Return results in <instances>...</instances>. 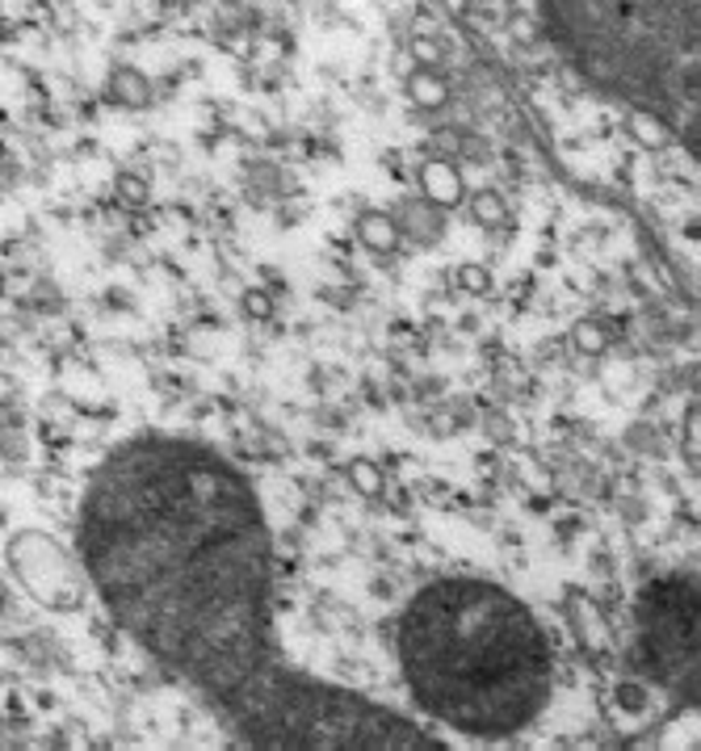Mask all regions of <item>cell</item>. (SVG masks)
<instances>
[{"label":"cell","mask_w":701,"mask_h":751,"mask_svg":"<svg viewBox=\"0 0 701 751\" xmlns=\"http://www.w3.org/2000/svg\"><path fill=\"white\" fill-rule=\"evenodd\" d=\"M240 307H244V315H248V319H274V311H277L274 294L265 290V286H253V290H244Z\"/></svg>","instance_id":"obj_19"},{"label":"cell","mask_w":701,"mask_h":751,"mask_svg":"<svg viewBox=\"0 0 701 751\" xmlns=\"http://www.w3.org/2000/svg\"><path fill=\"white\" fill-rule=\"evenodd\" d=\"M4 563L25 596H34L51 613H76L85 605V563H76L72 550L43 529H18L4 546Z\"/></svg>","instance_id":"obj_5"},{"label":"cell","mask_w":701,"mask_h":751,"mask_svg":"<svg viewBox=\"0 0 701 751\" xmlns=\"http://www.w3.org/2000/svg\"><path fill=\"white\" fill-rule=\"evenodd\" d=\"M114 198L130 210H144L151 202L148 177H139V172H118V177H114Z\"/></svg>","instance_id":"obj_16"},{"label":"cell","mask_w":701,"mask_h":751,"mask_svg":"<svg viewBox=\"0 0 701 751\" xmlns=\"http://www.w3.org/2000/svg\"><path fill=\"white\" fill-rule=\"evenodd\" d=\"M344 479H349V487H353L358 496H365V500H379L386 491L383 470H379V462H370V458L349 462V466H344Z\"/></svg>","instance_id":"obj_14"},{"label":"cell","mask_w":701,"mask_h":751,"mask_svg":"<svg viewBox=\"0 0 701 751\" xmlns=\"http://www.w3.org/2000/svg\"><path fill=\"white\" fill-rule=\"evenodd\" d=\"M559 51L617 102H698V0H542Z\"/></svg>","instance_id":"obj_3"},{"label":"cell","mask_w":701,"mask_h":751,"mask_svg":"<svg viewBox=\"0 0 701 751\" xmlns=\"http://www.w3.org/2000/svg\"><path fill=\"white\" fill-rule=\"evenodd\" d=\"M467 207H470V219H475L479 228H491V231L504 228L512 214L500 189H475V193H467Z\"/></svg>","instance_id":"obj_13"},{"label":"cell","mask_w":701,"mask_h":751,"mask_svg":"<svg viewBox=\"0 0 701 751\" xmlns=\"http://www.w3.org/2000/svg\"><path fill=\"white\" fill-rule=\"evenodd\" d=\"M407 97L421 105V109H442L449 102V84L442 81L437 67H416L407 76Z\"/></svg>","instance_id":"obj_12"},{"label":"cell","mask_w":701,"mask_h":751,"mask_svg":"<svg viewBox=\"0 0 701 751\" xmlns=\"http://www.w3.org/2000/svg\"><path fill=\"white\" fill-rule=\"evenodd\" d=\"M626 130L635 135V144L651 147V151H663V147H672V139H677V130L668 126L663 114L638 109V105H630V114H626Z\"/></svg>","instance_id":"obj_10"},{"label":"cell","mask_w":701,"mask_h":751,"mask_svg":"<svg viewBox=\"0 0 701 751\" xmlns=\"http://www.w3.org/2000/svg\"><path fill=\"white\" fill-rule=\"evenodd\" d=\"M454 277H458L463 294H488L491 290V273H488V265H479V261H463Z\"/></svg>","instance_id":"obj_18"},{"label":"cell","mask_w":701,"mask_h":751,"mask_svg":"<svg viewBox=\"0 0 701 751\" xmlns=\"http://www.w3.org/2000/svg\"><path fill=\"white\" fill-rule=\"evenodd\" d=\"M0 454H4L9 462H25L22 433H9V424H0Z\"/></svg>","instance_id":"obj_21"},{"label":"cell","mask_w":701,"mask_h":751,"mask_svg":"<svg viewBox=\"0 0 701 751\" xmlns=\"http://www.w3.org/2000/svg\"><path fill=\"white\" fill-rule=\"evenodd\" d=\"M353 231H358V240H362L374 256H391V252L400 248V240H404L400 223H395L391 214H383V210H362Z\"/></svg>","instance_id":"obj_9"},{"label":"cell","mask_w":701,"mask_h":751,"mask_svg":"<svg viewBox=\"0 0 701 751\" xmlns=\"http://www.w3.org/2000/svg\"><path fill=\"white\" fill-rule=\"evenodd\" d=\"M416 706L470 739H509L546 710L554 647L530 609L488 580H437L400 617Z\"/></svg>","instance_id":"obj_2"},{"label":"cell","mask_w":701,"mask_h":751,"mask_svg":"<svg viewBox=\"0 0 701 751\" xmlns=\"http://www.w3.org/2000/svg\"><path fill=\"white\" fill-rule=\"evenodd\" d=\"M449 4H454V13H467L470 9V0H449Z\"/></svg>","instance_id":"obj_22"},{"label":"cell","mask_w":701,"mask_h":751,"mask_svg":"<svg viewBox=\"0 0 701 751\" xmlns=\"http://www.w3.org/2000/svg\"><path fill=\"white\" fill-rule=\"evenodd\" d=\"M638 668L668 689L698 685V588L656 580L638 596Z\"/></svg>","instance_id":"obj_4"},{"label":"cell","mask_w":701,"mask_h":751,"mask_svg":"<svg viewBox=\"0 0 701 751\" xmlns=\"http://www.w3.org/2000/svg\"><path fill=\"white\" fill-rule=\"evenodd\" d=\"M563 613H567V626H572L575 643H580L584 655H593V659H609L614 655V626H609V617L601 613V605L588 592L572 588L563 596Z\"/></svg>","instance_id":"obj_6"},{"label":"cell","mask_w":701,"mask_h":751,"mask_svg":"<svg viewBox=\"0 0 701 751\" xmlns=\"http://www.w3.org/2000/svg\"><path fill=\"white\" fill-rule=\"evenodd\" d=\"M81 559L114 622L235 739L286 751H442L404 713L286 664L269 525L253 483L206 445H118L88 483Z\"/></svg>","instance_id":"obj_1"},{"label":"cell","mask_w":701,"mask_h":751,"mask_svg":"<svg viewBox=\"0 0 701 751\" xmlns=\"http://www.w3.org/2000/svg\"><path fill=\"white\" fill-rule=\"evenodd\" d=\"M416 181H421V193L425 202L442 210H454L467 202V181H463V168L446 160V156H428L416 165Z\"/></svg>","instance_id":"obj_7"},{"label":"cell","mask_w":701,"mask_h":751,"mask_svg":"<svg viewBox=\"0 0 701 751\" xmlns=\"http://www.w3.org/2000/svg\"><path fill=\"white\" fill-rule=\"evenodd\" d=\"M617 706L622 710H630V713H642V710H651V689L647 685H638V680H617Z\"/></svg>","instance_id":"obj_17"},{"label":"cell","mask_w":701,"mask_h":751,"mask_svg":"<svg viewBox=\"0 0 701 751\" xmlns=\"http://www.w3.org/2000/svg\"><path fill=\"white\" fill-rule=\"evenodd\" d=\"M572 345L575 353L584 357H605L609 353V328H605L601 319H580L572 328Z\"/></svg>","instance_id":"obj_15"},{"label":"cell","mask_w":701,"mask_h":751,"mask_svg":"<svg viewBox=\"0 0 701 751\" xmlns=\"http://www.w3.org/2000/svg\"><path fill=\"white\" fill-rule=\"evenodd\" d=\"M109 102L127 105V109H144V105L151 102V81L139 67L118 63V67L109 72Z\"/></svg>","instance_id":"obj_11"},{"label":"cell","mask_w":701,"mask_h":751,"mask_svg":"<svg viewBox=\"0 0 701 751\" xmlns=\"http://www.w3.org/2000/svg\"><path fill=\"white\" fill-rule=\"evenodd\" d=\"M412 55H416L421 67H442L446 63V51H442L437 39H412Z\"/></svg>","instance_id":"obj_20"},{"label":"cell","mask_w":701,"mask_h":751,"mask_svg":"<svg viewBox=\"0 0 701 751\" xmlns=\"http://www.w3.org/2000/svg\"><path fill=\"white\" fill-rule=\"evenodd\" d=\"M395 223H400V231H407L416 244H425V248H433L442 235H446V210L433 207V202H404V207L391 214Z\"/></svg>","instance_id":"obj_8"}]
</instances>
